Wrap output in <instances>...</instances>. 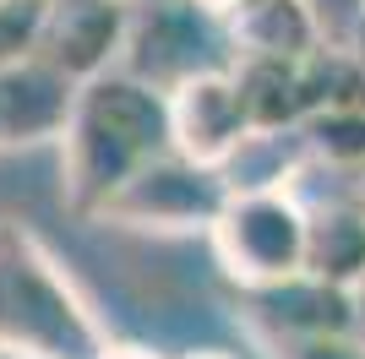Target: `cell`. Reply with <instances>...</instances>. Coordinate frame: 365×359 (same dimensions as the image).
Returning <instances> with one entry per match:
<instances>
[{"mask_svg": "<svg viewBox=\"0 0 365 359\" xmlns=\"http://www.w3.org/2000/svg\"><path fill=\"white\" fill-rule=\"evenodd\" d=\"M218 267L240 288H273L305 272L311 207L300 191H235L218 224L207 229Z\"/></svg>", "mask_w": 365, "mask_h": 359, "instance_id": "3", "label": "cell"}, {"mask_svg": "<svg viewBox=\"0 0 365 359\" xmlns=\"http://www.w3.org/2000/svg\"><path fill=\"white\" fill-rule=\"evenodd\" d=\"M354 180H360V185H354V202L365 207V175H354Z\"/></svg>", "mask_w": 365, "mask_h": 359, "instance_id": "20", "label": "cell"}, {"mask_svg": "<svg viewBox=\"0 0 365 359\" xmlns=\"http://www.w3.org/2000/svg\"><path fill=\"white\" fill-rule=\"evenodd\" d=\"M224 22H229V38H235V55L300 60V55H317L322 44H333L311 0H240Z\"/></svg>", "mask_w": 365, "mask_h": 359, "instance_id": "10", "label": "cell"}, {"mask_svg": "<svg viewBox=\"0 0 365 359\" xmlns=\"http://www.w3.org/2000/svg\"><path fill=\"white\" fill-rule=\"evenodd\" d=\"M229 196L235 191L224 169L197 164L185 152H164L148 169H137V180L104 207V224L148 229V234H207L229 207Z\"/></svg>", "mask_w": 365, "mask_h": 359, "instance_id": "5", "label": "cell"}, {"mask_svg": "<svg viewBox=\"0 0 365 359\" xmlns=\"http://www.w3.org/2000/svg\"><path fill=\"white\" fill-rule=\"evenodd\" d=\"M267 348L273 359H365V332H322V338H289Z\"/></svg>", "mask_w": 365, "mask_h": 359, "instance_id": "14", "label": "cell"}, {"mask_svg": "<svg viewBox=\"0 0 365 359\" xmlns=\"http://www.w3.org/2000/svg\"><path fill=\"white\" fill-rule=\"evenodd\" d=\"M120 66L153 88L175 93L180 82H191L202 71L235 66V38H229L224 16L197 6V0H158V6H137Z\"/></svg>", "mask_w": 365, "mask_h": 359, "instance_id": "4", "label": "cell"}, {"mask_svg": "<svg viewBox=\"0 0 365 359\" xmlns=\"http://www.w3.org/2000/svg\"><path fill=\"white\" fill-rule=\"evenodd\" d=\"M305 272L338 288L365 283V207L360 202H322L311 207V245H305Z\"/></svg>", "mask_w": 365, "mask_h": 359, "instance_id": "11", "label": "cell"}, {"mask_svg": "<svg viewBox=\"0 0 365 359\" xmlns=\"http://www.w3.org/2000/svg\"><path fill=\"white\" fill-rule=\"evenodd\" d=\"M131 22H137L131 0H49L38 55L61 66L71 82H93L104 71H120Z\"/></svg>", "mask_w": 365, "mask_h": 359, "instance_id": "6", "label": "cell"}, {"mask_svg": "<svg viewBox=\"0 0 365 359\" xmlns=\"http://www.w3.org/2000/svg\"><path fill=\"white\" fill-rule=\"evenodd\" d=\"M109 332L76 278L33 229L0 218V354L6 359H109Z\"/></svg>", "mask_w": 365, "mask_h": 359, "instance_id": "2", "label": "cell"}, {"mask_svg": "<svg viewBox=\"0 0 365 359\" xmlns=\"http://www.w3.org/2000/svg\"><path fill=\"white\" fill-rule=\"evenodd\" d=\"M109 359H153V354H142V348H109Z\"/></svg>", "mask_w": 365, "mask_h": 359, "instance_id": "18", "label": "cell"}, {"mask_svg": "<svg viewBox=\"0 0 365 359\" xmlns=\"http://www.w3.org/2000/svg\"><path fill=\"white\" fill-rule=\"evenodd\" d=\"M175 152L169 93L120 71L82 82L76 115L61 136V196L82 218H104V207L148 169L153 158Z\"/></svg>", "mask_w": 365, "mask_h": 359, "instance_id": "1", "label": "cell"}, {"mask_svg": "<svg viewBox=\"0 0 365 359\" xmlns=\"http://www.w3.org/2000/svg\"><path fill=\"white\" fill-rule=\"evenodd\" d=\"M169 125H175V152L224 169L245 147V136H251V115H245L235 66L180 82L169 93Z\"/></svg>", "mask_w": 365, "mask_h": 359, "instance_id": "7", "label": "cell"}, {"mask_svg": "<svg viewBox=\"0 0 365 359\" xmlns=\"http://www.w3.org/2000/svg\"><path fill=\"white\" fill-rule=\"evenodd\" d=\"M76 93H82V82H71L44 55L0 71V147L61 142L71 115H76Z\"/></svg>", "mask_w": 365, "mask_h": 359, "instance_id": "9", "label": "cell"}, {"mask_svg": "<svg viewBox=\"0 0 365 359\" xmlns=\"http://www.w3.org/2000/svg\"><path fill=\"white\" fill-rule=\"evenodd\" d=\"M300 136H305V152H311V169L365 175V98L311 115L300 125Z\"/></svg>", "mask_w": 365, "mask_h": 359, "instance_id": "12", "label": "cell"}, {"mask_svg": "<svg viewBox=\"0 0 365 359\" xmlns=\"http://www.w3.org/2000/svg\"><path fill=\"white\" fill-rule=\"evenodd\" d=\"M349 55H354V71H360V98H365V16H360V28L349 33Z\"/></svg>", "mask_w": 365, "mask_h": 359, "instance_id": "16", "label": "cell"}, {"mask_svg": "<svg viewBox=\"0 0 365 359\" xmlns=\"http://www.w3.org/2000/svg\"><path fill=\"white\" fill-rule=\"evenodd\" d=\"M311 6H317L333 44H349V33L360 28V16H365V0H311Z\"/></svg>", "mask_w": 365, "mask_h": 359, "instance_id": "15", "label": "cell"}, {"mask_svg": "<svg viewBox=\"0 0 365 359\" xmlns=\"http://www.w3.org/2000/svg\"><path fill=\"white\" fill-rule=\"evenodd\" d=\"M49 0H0V71L38 55Z\"/></svg>", "mask_w": 365, "mask_h": 359, "instance_id": "13", "label": "cell"}, {"mask_svg": "<svg viewBox=\"0 0 365 359\" xmlns=\"http://www.w3.org/2000/svg\"><path fill=\"white\" fill-rule=\"evenodd\" d=\"M197 6H207V11H218V16H229V11H235V6H240V0H197Z\"/></svg>", "mask_w": 365, "mask_h": 359, "instance_id": "17", "label": "cell"}, {"mask_svg": "<svg viewBox=\"0 0 365 359\" xmlns=\"http://www.w3.org/2000/svg\"><path fill=\"white\" fill-rule=\"evenodd\" d=\"M354 305H360V332H365V283L354 288Z\"/></svg>", "mask_w": 365, "mask_h": 359, "instance_id": "19", "label": "cell"}, {"mask_svg": "<svg viewBox=\"0 0 365 359\" xmlns=\"http://www.w3.org/2000/svg\"><path fill=\"white\" fill-rule=\"evenodd\" d=\"M191 359H224V354H191Z\"/></svg>", "mask_w": 365, "mask_h": 359, "instance_id": "21", "label": "cell"}, {"mask_svg": "<svg viewBox=\"0 0 365 359\" xmlns=\"http://www.w3.org/2000/svg\"><path fill=\"white\" fill-rule=\"evenodd\" d=\"M131 6H158V0H131Z\"/></svg>", "mask_w": 365, "mask_h": 359, "instance_id": "22", "label": "cell"}, {"mask_svg": "<svg viewBox=\"0 0 365 359\" xmlns=\"http://www.w3.org/2000/svg\"><path fill=\"white\" fill-rule=\"evenodd\" d=\"M245 321L257 327L262 343H289V338H322V332H360L354 288L322 283L311 272L273 288H240Z\"/></svg>", "mask_w": 365, "mask_h": 359, "instance_id": "8", "label": "cell"}]
</instances>
